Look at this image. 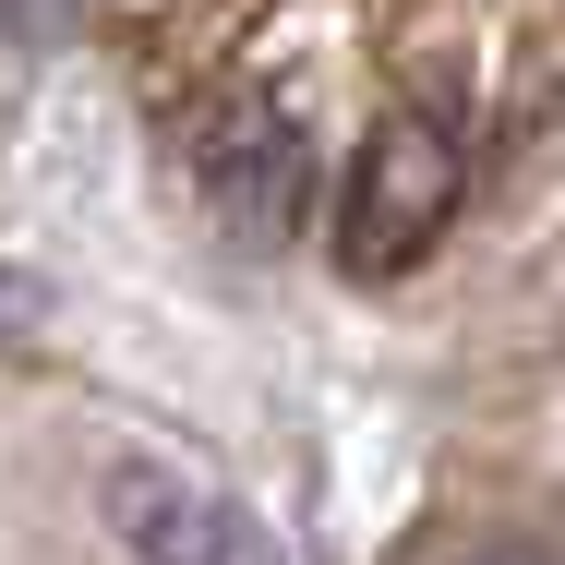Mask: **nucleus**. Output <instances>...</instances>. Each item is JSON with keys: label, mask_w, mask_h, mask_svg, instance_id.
<instances>
[{"label": "nucleus", "mask_w": 565, "mask_h": 565, "mask_svg": "<svg viewBox=\"0 0 565 565\" xmlns=\"http://www.w3.org/2000/svg\"><path fill=\"white\" fill-rule=\"evenodd\" d=\"M109 530L132 542V565H277V542L228 505L217 481L157 469V457L109 469Z\"/></svg>", "instance_id": "nucleus-3"}, {"label": "nucleus", "mask_w": 565, "mask_h": 565, "mask_svg": "<svg viewBox=\"0 0 565 565\" xmlns=\"http://www.w3.org/2000/svg\"><path fill=\"white\" fill-rule=\"evenodd\" d=\"M12 326H36V277H24V265H0V338H12Z\"/></svg>", "instance_id": "nucleus-5"}, {"label": "nucleus", "mask_w": 565, "mask_h": 565, "mask_svg": "<svg viewBox=\"0 0 565 565\" xmlns=\"http://www.w3.org/2000/svg\"><path fill=\"white\" fill-rule=\"evenodd\" d=\"M457 565H565V542H481V554H457Z\"/></svg>", "instance_id": "nucleus-4"}, {"label": "nucleus", "mask_w": 565, "mask_h": 565, "mask_svg": "<svg viewBox=\"0 0 565 565\" xmlns=\"http://www.w3.org/2000/svg\"><path fill=\"white\" fill-rule=\"evenodd\" d=\"M457 193H469V145H457L434 109H385V120H373V145L349 157V193H338L349 277H409V265L446 241Z\"/></svg>", "instance_id": "nucleus-1"}, {"label": "nucleus", "mask_w": 565, "mask_h": 565, "mask_svg": "<svg viewBox=\"0 0 565 565\" xmlns=\"http://www.w3.org/2000/svg\"><path fill=\"white\" fill-rule=\"evenodd\" d=\"M205 205H217L241 241H289L301 205H313V132H301V109H277L265 85L228 97V109L205 120Z\"/></svg>", "instance_id": "nucleus-2"}, {"label": "nucleus", "mask_w": 565, "mask_h": 565, "mask_svg": "<svg viewBox=\"0 0 565 565\" xmlns=\"http://www.w3.org/2000/svg\"><path fill=\"white\" fill-rule=\"evenodd\" d=\"M0 12H12L24 36H61V24H73V0H0Z\"/></svg>", "instance_id": "nucleus-6"}]
</instances>
